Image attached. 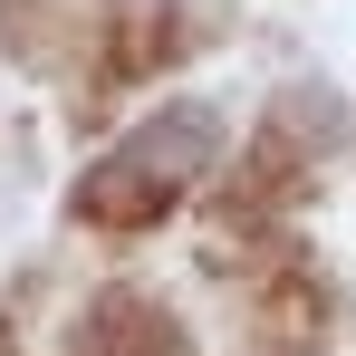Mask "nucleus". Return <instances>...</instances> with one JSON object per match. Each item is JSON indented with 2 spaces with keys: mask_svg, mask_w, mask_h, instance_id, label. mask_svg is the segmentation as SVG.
<instances>
[{
  "mask_svg": "<svg viewBox=\"0 0 356 356\" xmlns=\"http://www.w3.org/2000/svg\"><path fill=\"white\" fill-rule=\"evenodd\" d=\"M212 145H222V116L212 106H164L154 125H135L116 154L77 183V212L106 222V232H135V222H154V212L183 202V183L212 164Z\"/></svg>",
  "mask_w": 356,
  "mask_h": 356,
  "instance_id": "nucleus-1",
  "label": "nucleus"
},
{
  "mask_svg": "<svg viewBox=\"0 0 356 356\" xmlns=\"http://www.w3.org/2000/svg\"><path fill=\"white\" fill-rule=\"evenodd\" d=\"M183 49V10L174 0H116L106 10V67L116 77H145V67H164Z\"/></svg>",
  "mask_w": 356,
  "mask_h": 356,
  "instance_id": "nucleus-2",
  "label": "nucleus"
}]
</instances>
